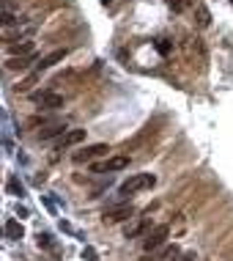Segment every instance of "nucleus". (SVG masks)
<instances>
[{
	"instance_id": "f03ea898",
	"label": "nucleus",
	"mask_w": 233,
	"mask_h": 261,
	"mask_svg": "<svg viewBox=\"0 0 233 261\" xmlns=\"http://www.w3.org/2000/svg\"><path fill=\"white\" fill-rule=\"evenodd\" d=\"M167 234H170V228H167L165 223H162V225H154V228L145 234V239H143V248H145V250L162 248V245H165V239H167Z\"/></svg>"
},
{
	"instance_id": "2eb2a0df",
	"label": "nucleus",
	"mask_w": 233,
	"mask_h": 261,
	"mask_svg": "<svg viewBox=\"0 0 233 261\" xmlns=\"http://www.w3.org/2000/svg\"><path fill=\"white\" fill-rule=\"evenodd\" d=\"M167 6H170L173 11H184V0H167Z\"/></svg>"
},
{
	"instance_id": "423d86ee",
	"label": "nucleus",
	"mask_w": 233,
	"mask_h": 261,
	"mask_svg": "<svg viewBox=\"0 0 233 261\" xmlns=\"http://www.w3.org/2000/svg\"><path fill=\"white\" fill-rule=\"evenodd\" d=\"M36 61H41V58H36V53H33V55H11V58L6 61V66L17 72V69H27L31 63H36Z\"/></svg>"
},
{
	"instance_id": "4468645a",
	"label": "nucleus",
	"mask_w": 233,
	"mask_h": 261,
	"mask_svg": "<svg viewBox=\"0 0 233 261\" xmlns=\"http://www.w3.org/2000/svg\"><path fill=\"white\" fill-rule=\"evenodd\" d=\"M157 47H159V53H162V55H170V41H167V39H159V44H157Z\"/></svg>"
},
{
	"instance_id": "dca6fc26",
	"label": "nucleus",
	"mask_w": 233,
	"mask_h": 261,
	"mask_svg": "<svg viewBox=\"0 0 233 261\" xmlns=\"http://www.w3.org/2000/svg\"><path fill=\"white\" fill-rule=\"evenodd\" d=\"M9 187L14 190V193H19V195H22V185H19V181H17V179H14V181H11V185H9Z\"/></svg>"
},
{
	"instance_id": "7ed1b4c3",
	"label": "nucleus",
	"mask_w": 233,
	"mask_h": 261,
	"mask_svg": "<svg viewBox=\"0 0 233 261\" xmlns=\"http://www.w3.org/2000/svg\"><path fill=\"white\" fill-rule=\"evenodd\" d=\"M107 151H110V149H107L104 143H94V146H85L82 151H74L72 160L77 162V165H80V162H91L94 157H102V154H107Z\"/></svg>"
},
{
	"instance_id": "f3484780",
	"label": "nucleus",
	"mask_w": 233,
	"mask_h": 261,
	"mask_svg": "<svg viewBox=\"0 0 233 261\" xmlns=\"http://www.w3.org/2000/svg\"><path fill=\"white\" fill-rule=\"evenodd\" d=\"M179 261H195V253H181Z\"/></svg>"
},
{
	"instance_id": "ddd939ff",
	"label": "nucleus",
	"mask_w": 233,
	"mask_h": 261,
	"mask_svg": "<svg viewBox=\"0 0 233 261\" xmlns=\"http://www.w3.org/2000/svg\"><path fill=\"white\" fill-rule=\"evenodd\" d=\"M9 53H14V55H33V44H31V41H19V44H9Z\"/></svg>"
},
{
	"instance_id": "6e6552de",
	"label": "nucleus",
	"mask_w": 233,
	"mask_h": 261,
	"mask_svg": "<svg viewBox=\"0 0 233 261\" xmlns=\"http://www.w3.org/2000/svg\"><path fill=\"white\" fill-rule=\"evenodd\" d=\"M195 25L200 28V31L211 25V11H209L203 3H197V6H195Z\"/></svg>"
},
{
	"instance_id": "a211bd4d",
	"label": "nucleus",
	"mask_w": 233,
	"mask_h": 261,
	"mask_svg": "<svg viewBox=\"0 0 233 261\" xmlns=\"http://www.w3.org/2000/svg\"><path fill=\"white\" fill-rule=\"evenodd\" d=\"M39 245H44V248H49V237H47V234H39Z\"/></svg>"
},
{
	"instance_id": "39448f33",
	"label": "nucleus",
	"mask_w": 233,
	"mask_h": 261,
	"mask_svg": "<svg viewBox=\"0 0 233 261\" xmlns=\"http://www.w3.org/2000/svg\"><path fill=\"white\" fill-rule=\"evenodd\" d=\"M129 165V157H110L104 165H94L96 173H107V171H124Z\"/></svg>"
},
{
	"instance_id": "1a4fd4ad",
	"label": "nucleus",
	"mask_w": 233,
	"mask_h": 261,
	"mask_svg": "<svg viewBox=\"0 0 233 261\" xmlns=\"http://www.w3.org/2000/svg\"><path fill=\"white\" fill-rule=\"evenodd\" d=\"M80 140H85V129H69L66 135L61 138V149H69V146L80 143Z\"/></svg>"
},
{
	"instance_id": "0eeeda50",
	"label": "nucleus",
	"mask_w": 233,
	"mask_h": 261,
	"mask_svg": "<svg viewBox=\"0 0 233 261\" xmlns=\"http://www.w3.org/2000/svg\"><path fill=\"white\" fill-rule=\"evenodd\" d=\"M135 215L132 206H121V209H112V212H104V223H118V220H126V217Z\"/></svg>"
},
{
	"instance_id": "f8f14e48",
	"label": "nucleus",
	"mask_w": 233,
	"mask_h": 261,
	"mask_svg": "<svg viewBox=\"0 0 233 261\" xmlns=\"http://www.w3.org/2000/svg\"><path fill=\"white\" fill-rule=\"evenodd\" d=\"M22 234H25V231H22V225H19L17 220L6 223V237H9V239H22Z\"/></svg>"
},
{
	"instance_id": "20e7f679",
	"label": "nucleus",
	"mask_w": 233,
	"mask_h": 261,
	"mask_svg": "<svg viewBox=\"0 0 233 261\" xmlns=\"http://www.w3.org/2000/svg\"><path fill=\"white\" fill-rule=\"evenodd\" d=\"M33 102H36L39 108H44V110H58V108H63V96H61V94H52V91L36 94V96H33Z\"/></svg>"
},
{
	"instance_id": "9d476101",
	"label": "nucleus",
	"mask_w": 233,
	"mask_h": 261,
	"mask_svg": "<svg viewBox=\"0 0 233 261\" xmlns=\"http://www.w3.org/2000/svg\"><path fill=\"white\" fill-rule=\"evenodd\" d=\"M63 58H66V50H55V53H49L39 61V69H49V66H55V63H61Z\"/></svg>"
},
{
	"instance_id": "f257e3e1",
	"label": "nucleus",
	"mask_w": 233,
	"mask_h": 261,
	"mask_svg": "<svg viewBox=\"0 0 233 261\" xmlns=\"http://www.w3.org/2000/svg\"><path fill=\"white\" fill-rule=\"evenodd\" d=\"M154 185H157V179H154L151 173H135V176H129V179L121 185L118 195H121V198H129V195L140 193V190H148V187H154Z\"/></svg>"
},
{
	"instance_id": "9b49d317",
	"label": "nucleus",
	"mask_w": 233,
	"mask_h": 261,
	"mask_svg": "<svg viewBox=\"0 0 233 261\" xmlns=\"http://www.w3.org/2000/svg\"><path fill=\"white\" fill-rule=\"evenodd\" d=\"M55 135H66V126H63V124H49L47 126V129L44 132H41V140H49V138H55Z\"/></svg>"
}]
</instances>
